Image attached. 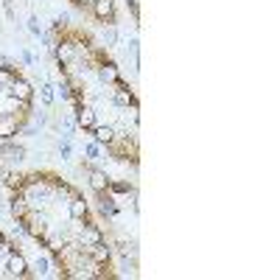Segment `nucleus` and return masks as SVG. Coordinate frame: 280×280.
<instances>
[{
    "label": "nucleus",
    "instance_id": "3",
    "mask_svg": "<svg viewBox=\"0 0 280 280\" xmlns=\"http://www.w3.org/2000/svg\"><path fill=\"white\" fill-rule=\"evenodd\" d=\"M104 241V236H101V230H98L96 224H90V222H84V230H82V244L90 250V246H96V244H101Z\"/></svg>",
    "mask_w": 280,
    "mask_h": 280
},
{
    "label": "nucleus",
    "instance_id": "14",
    "mask_svg": "<svg viewBox=\"0 0 280 280\" xmlns=\"http://www.w3.org/2000/svg\"><path fill=\"white\" fill-rule=\"evenodd\" d=\"M59 157L62 160H73V140H68V138L59 140Z\"/></svg>",
    "mask_w": 280,
    "mask_h": 280
},
{
    "label": "nucleus",
    "instance_id": "7",
    "mask_svg": "<svg viewBox=\"0 0 280 280\" xmlns=\"http://www.w3.org/2000/svg\"><path fill=\"white\" fill-rule=\"evenodd\" d=\"M76 126H82V129L90 132L92 126H96V115H92L90 110H76Z\"/></svg>",
    "mask_w": 280,
    "mask_h": 280
},
{
    "label": "nucleus",
    "instance_id": "17",
    "mask_svg": "<svg viewBox=\"0 0 280 280\" xmlns=\"http://www.w3.org/2000/svg\"><path fill=\"white\" fill-rule=\"evenodd\" d=\"M104 42L110 45V48L118 42V31H115V26H104Z\"/></svg>",
    "mask_w": 280,
    "mask_h": 280
},
{
    "label": "nucleus",
    "instance_id": "20",
    "mask_svg": "<svg viewBox=\"0 0 280 280\" xmlns=\"http://www.w3.org/2000/svg\"><path fill=\"white\" fill-rule=\"evenodd\" d=\"M129 3H132V8H134V12H138V0H129Z\"/></svg>",
    "mask_w": 280,
    "mask_h": 280
},
{
    "label": "nucleus",
    "instance_id": "1",
    "mask_svg": "<svg viewBox=\"0 0 280 280\" xmlns=\"http://www.w3.org/2000/svg\"><path fill=\"white\" fill-rule=\"evenodd\" d=\"M6 90H8V96L17 98V101H31V84H28L22 76H17V73H14V78L8 82Z\"/></svg>",
    "mask_w": 280,
    "mask_h": 280
},
{
    "label": "nucleus",
    "instance_id": "10",
    "mask_svg": "<svg viewBox=\"0 0 280 280\" xmlns=\"http://www.w3.org/2000/svg\"><path fill=\"white\" fill-rule=\"evenodd\" d=\"M70 216H73V218H84V216H87V202H84L82 196H73V202H70Z\"/></svg>",
    "mask_w": 280,
    "mask_h": 280
},
{
    "label": "nucleus",
    "instance_id": "12",
    "mask_svg": "<svg viewBox=\"0 0 280 280\" xmlns=\"http://www.w3.org/2000/svg\"><path fill=\"white\" fill-rule=\"evenodd\" d=\"M56 87H54V84H50V82H45V84H42V87H40V98H42V104H45V106H50V104H54V98H56Z\"/></svg>",
    "mask_w": 280,
    "mask_h": 280
},
{
    "label": "nucleus",
    "instance_id": "8",
    "mask_svg": "<svg viewBox=\"0 0 280 280\" xmlns=\"http://www.w3.org/2000/svg\"><path fill=\"white\" fill-rule=\"evenodd\" d=\"M98 196H101V199H98V202H101V204H98V208H101V213H104V216H118V204H115V199H112V196H104V194H98Z\"/></svg>",
    "mask_w": 280,
    "mask_h": 280
},
{
    "label": "nucleus",
    "instance_id": "13",
    "mask_svg": "<svg viewBox=\"0 0 280 280\" xmlns=\"http://www.w3.org/2000/svg\"><path fill=\"white\" fill-rule=\"evenodd\" d=\"M26 28H28V31H31V34H34V36H36V40H40V36H42V34H45V28H42L40 17H34V14H31V17H28Z\"/></svg>",
    "mask_w": 280,
    "mask_h": 280
},
{
    "label": "nucleus",
    "instance_id": "19",
    "mask_svg": "<svg viewBox=\"0 0 280 280\" xmlns=\"http://www.w3.org/2000/svg\"><path fill=\"white\" fill-rule=\"evenodd\" d=\"M20 59H22V64H34V54H31V50H22Z\"/></svg>",
    "mask_w": 280,
    "mask_h": 280
},
{
    "label": "nucleus",
    "instance_id": "5",
    "mask_svg": "<svg viewBox=\"0 0 280 280\" xmlns=\"http://www.w3.org/2000/svg\"><path fill=\"white\" fill-rule=\"evenodd\" d=\"M87 171H90V185H92V190H96V194H104L106 185H110V176H106L101 168H96V166H90Z\"/></svg>",
    "mask_w": 280,
    "mask_h": 280
},
{
    "label": "nucleus",
    "instance_id": "11",
    "mask_svg": "<svg viewBox=\"0 0 280 280\" xmlns=\"http://www.w3.org/2000/svg\"><path fill=\"white\" fill-rule=\"evenodd\" d=\"M34 269H36V274L40 278H45V274H50V258L42 252V255H36V260H34Z\"/></svg>",
    "mask_w": 280,
    "mask_h": 280
},
{
    "label": "nucleus",
    "instance_id": "18",
    "mask_svg": "<svg viewBox=\"0 0 280 280\" xmlns=\"http://www.w3.org/2000/svg\"><path fill=\"white\" fill-rule=\"evenodd\" d=\"M56 90H59V96H62V101H70V98H73V92H70V84L64 82V78H62V82H59V84H56Z\"/></svg>",
    "mask_w": 280,
    "mask_h": 280
},
{
    "label": "nucleus",
    "instance_id": "2",
    "mask_svg": "<svg viewBox=\"0 0 280 280\" xmlns=\"http://www.w3.org/2000/svg\"><path fill=\"white\" fill-rule=\"evenodd\" d=\"M92 12H96V17L104 22V26H112V22H115V6H112V0H96Z\"/></svg>",
    "mask_w": 280,
    "mask_h": 280
},
{
    "label": "nucleus",
    "instance_id": "16",
    "mask_svg": "<svg viewBox=\"0 0 280 280\" xmlns=\"http://www.w3.org/2000/svg\"><path fill=\"white\" fill-rule=\"evenodd\" d=\"M106 190H112V194H129V182H118V180H110V185H106Z\"/></svg>",
    "mask_w": 280,
    "mask_h": 280
},
{
    "label": "nucleus",
    "instance_id": "15",
    "mask_svg": "<svg viewBox=\"0 0 280 280\" xmlns=\"http://www.w3.org/2000/svg\"><path fill=\"white\" fill-rule=\"evenodd\" d=\"M84 157L90 162L101 160V143H87V146H84Z\"/></svg>",
    "mask_w": 280,
    "mask_h": 280
},
{
    "label": "nucleus",
    "instance_id": "9",
    "mask_svg": "<svg viewBox=\"0 0 280 280\" xmlns=\"http://www.w3.org/2000/svg\"><path fill=\"white\" fill-rule=\"evenodd\" d=\"M17 132H20L17 120H0V140H12Z\"/></svg>",
    "mask_w": 280,
    "mask_h": 280
},
{
    "label": "nucleus",
    "instance_id": "6",
    "mask_svg": "<svg viewBox=\"0 0 280 280\" xmlns=\"http://www.w3.org/2000/svg\"><path fill=\"white\" fill-rule=\"evenodd\" d=\"M90 134L92 138H96V143H112V140H115V134H112V129L110 126H92L90 129Z\"/></svg>",
    "mask_w": 280,
    "mask_h": 280
},
{
    "label": "nucleus",
    "instance_id": "4",
    "mask_svg": "<svg viewBox=\"0 0 280 280\" xmlns=\"http://www.w3.org/2000/svg\"><path fill=\"white\" fill-rule=\"evenodd\" d=\"M6 260H8V274H17V278H26V274H28L26 272V269H28L26 258H22L20 252H8Z\"/></svg>",
    "mask_w": 280,
    "mask_h": 280
}]
</instances>
